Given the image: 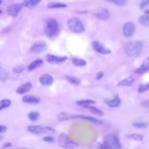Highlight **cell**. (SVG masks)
<instances>
[{
	"mask_svg": "<svg viewBox=\"0 0 149 149\" xmlns=\"http://www.w3.org/2000/svg\"><path fill=\"white\" fill-rule=\"evenodd\" d=\"M44 32L49 38L56 36L59 32V24L58 21L53 18L47 19L44 24Z\"/></svg>",
	"mask_w": 149,
	"mask_h": 149,
	"instance_id": "6da1fadb",
	"label": "cell"
},
{
	"mask_svg": "<svg viewBox=\"0 0 149 149\" xmlns=\"http://www.w3.org/2000/svg\"><path fill=\"white\" fill-rule=\"evenodd\" d=\"M143 42L141 41H132L127 42L125 47L127 55L130 57L139 56L143 49Z\"/></svg>",
	"mask_w": 149,
	"mask_h": 149,
	"instance_id": "7a4b0ae2",
	"label": "cell"
},
{
	"mask_svg": "<svg viewBox=\"0 0 149 149\" xmlns=\"http://www.w3.org/2000/svg\"><path fill=\"white\" fill-rule=\"evenodd\" d=\"M67 26L70 30L75 33H81L85 28L81 21L77 17H72L67 21Z\"/></svg>",
	"mask_w": 149,
	"mask_h": 149,
	"instance_id": "3957f363",
	"label": "cell"
},
{
	"mask_svg": "<svg viewBox=\"0 0 149 149\" xmlns=\"http://www.w3.org/2000/svg\"><path fill=\"white\" fill-rule=\"evenodd\" d=\"M58 143L60 147L66 148H76L79 145L73 142L65 133H61L58 137Z\"/></svg>",
	"mask_w": 149,
	"mask_h": 149,
	"instance_id": "277c9868",
	"label": "cell"
},
{
	"mask_svg": "<svg viewBox=\"0 0 149 149\" xmlns=\"http://www.w3.org/2000/svg\"><path fill=\"white\" fill-rule=\"evenodd\" d=\"M29 132L37 134H52L55 133V130L54 128L49 126H42L41 125H35V126H30L27 127Z\"/></svg>",
	"mask_w": 149,
	"mask_h": 149,
	"instance_id": "5b68a950",
	"label": "cell"
},
{
	"mask_svg": "<svg viewBox=\"0 0 149 149\" xmlns=\"http://www.w3.org/2000/svg\"><path fill=\"white\" fill-rule=\"evenodd\" d=\"M104 143L109 145L112 148H120L121 143L118 137L113 134H108L104 137Z\"/></svg>",
	"mask_w": 149,
	"mask_h": 149,
	"instance_id": "8992f818",
	"label": "cell"
},
{
	"mask_svg": "<svg viewBox=\"0 0 149 149\" xmlns=\"http://www.w3.org/2000/svg\"><path fill=\"white\" fill-rule=\"evenodd\" d=\"M47 48V44L43 41L34 42L30 47L29 52L30 53H40L44 51Z\"/></svg>",
	"mask_w": 149,
	"mask_h": 149,
	"instance_id": "52a82bcc",
	"label": "cell"
},
{
	"mask_svg": "<svg viewBox=\"0 0 149 149\" xmlns=\"http://www.w3.org/2000/svg\"><path fill=\"white\" fill-rule=\"evenodd\" d=\"M93 49L101 54L106 55L111 53V50L105 47L101 42L97 40H94L91 43Z\"/></svg>",
	"mask_w": 149,
	"mask_h": 149,
	"instance_id": "ba28073f",
	"label": "cell"
},
{
	"mask_svg": "<svg viewBox=\"0 0 149 149\" xmlns=\"http://www.w3.org/2000/svg\"><path fill=\"white\" fill-rule=\"evenodd\" d=\"M135 25L133 22H126L123 27V34L126 37H131L135 32Z\"/></svg>",
	"mask_w": 149,
	"mask_h": 149,
	"instance_id": "9c48e42d",
	"label": "cell"
},
{
	"mask_svg": "<svg viewBox=\"0 0 149 149\" xmlns=\"http://www.w3.org/2000/svg\"><path fill=\"white\" fill-rule=\"evenodd\" d=\"M93 15L98 19L106 20L109 19L110 13L109 11L105 8H98L93 11Z\"/></svg>",
	"mask_w": 149,
	"mask_h": 149,
	"instance_id": "30bf717a",
	"label": "cell"
},
{
	"mask_svg": "<svg viewBox=\"0 0 149 149\" xmlns=\"http://www.w3.org/2000/svg\"><path fill=\"white\" fill-rule=\"evenodd\" d=\"M23 6L22 4L19 3H13L10 5L7 8L8 14L12 17H16L19 13L20 12L22 7Z\"/></svg>",
	"mask_w": 149,
	"mask_h": 149,
	"instance_id": "8fae6325",
	"label": "cell"
},
{
	"mask_svg": "<svg viewBox=\"0 0 149 149\" xmlns=\"http://www.w3.org/2000/svg\"><path fill=\"white\" fill-rule=\"evenodd\" d=\"M45 59L48 63H62L66 61L68 59V57L66 56H58L52 54H48L46 56Z\"/></svg>",
	"mask_w": 149,
	"mask_h": 149,
	"instance_id": "7c38bea8",
	"label": "cell"
},
{
	"mask_svg": "<svg viewBox=\"0 0 149 149\" xmlns=\"http://www.w3.org/2000/svg\"><path fill=\"white\" fill-rule=\"evenodd\" d=\"M39 81L42 86H49L53 83L54 78L49 74H43L39 77Z\"/></svg>",
	"mask_w": 149,
	"mask_h": 149,
	"instance_id": "4fadbf2b",
	"label": "cell"
},
{
	"mask_svg": "<svg viewBox=\"0 0 149 149\" xmlns=\"http://www.w3.org/2000/svg\"><path fill=\"white\" fill-rule=\"evenodd\" d=\"M149 70V56L146 58L141 66L135 70V73L137 74H143Z\"/></svg>",
	"mask_w": 149,
	"mask_h": 149,
	"instance_id": "5bb4252c",
	"label": "cell"
},
{
	"mask_svg": "<svg viewBox=\"0 0 149 149\" xmlns=\"http://www.w3.org/2000/svg\"><path fill=\"white\" fill-rule=\"evenodd\" d=\"M22 101L24 103L37 104L40 102V98L31 95H25L22 98Z\"/></svg>",
	"mask_w": 149,
	"mask_h": 149,
	"instance_id": "9a60e30c",
	"label": "cell"
},
{
	"mask_svg": "<svg viewBox=\"0 0 149 149\" xmlns=\"http://www.w3.org/2000/svg\"><path fill=\"white\" fill-rule=\"evenodd\" d=\"M81 115H74V114H71V113L63 112L59 113L58 118L59 120L62 121V120H69V119H72L75 118H80Z\"/></svg>",
	"mask_w": 149,
	"mask_h": 149,
	"instance_id": "2e32d148",
	"label": "cell"
},
{
	"mask_svg": "<svg viewBox=\"0 0 149 149\" xmlns=\"http://www.w3.org/2000/svg\"><path fill=\"white\" fill-rule=\"evenodd\" d=\"M32 87V84L30 81L26 82L22 84H21L19 87H17L16 91L17 94H23L27 91H29Z\"/></svg>",
	"mask_w": 149,
	"mask_h": 149,
	"instance_id": "e0dca14e",
	"label": "cell"
},
{
	"mask_svg": "<svg viewBox=\"0 0 149 149\" xmlns=\"http://www.w3.org/2000/svg\"><path fill=\"white\" fill-rule=\"evenodd\" d=\"M43 63V61L41 59H37L31 62L27 67V69L29 72L33 71L36 68H38Z\"/></svg>",
	"mask_w": 149,
	"mask_h": 149,
	"instance_id": "ac0fdd59",
	"label": "cell"
},
{
	"mask_svg": "<svg viewBox=\"0 0 149 149\" xmlns=\"http://www.w3.org/2000/svg\"><path fill=\"white\" fill-rule=\"evenodd\" d=\"M120 104V100L118 95H115L114 98L112 100H108L106 102V104L111 108L118 107Z\"/></svg>",
	"mask_w": 149,
	"mask_h": 149,
	"instance_id": "d6986e66",
	"label": "cell"
},
{
	"mask_svg": "<svg viewBox=\"0 0 149 149\" xmlns=\"http://www.w3.org/2000/svg\"><path fill=\"white\" fill-rule=\"evenodd\" d=\"M41 0H26L22 3V5L26 8H33L37 6Z\"/></svg>",
	"mask_w": 149,
	"mask_h": 149,
	"instance_id": "ffe728a7",
	"label": "cell"
},
{
	"mask_svg": "<svg viewBox=\"0 0 149 149\" xmlns=\"http://www.w3.org/2000/svg\"><path fill=\"white\" fill-rule=\"evenodd\" d=\"M134 81V78L132 76H129L125 78L118 82V86H130Z\"/></svg>",
	"mask_w": 149,
	"mask_h": 149,
	"instance_id": "44dd1931",
	"label": "cell"
},
{
	"mask_svg": "<svg viewBox=\"0 0 149 149\" xmlns=\"http://www.w3.org/2000/svg\"><path fill=\"white\" fill-rule=\"evenodd\" d=\"M84 108L88 109L91 113L98 115V116H102L104 115V112L102 111H101V109L95 107H93L91 106L90 105H84L83 106Z\"/></svg>",
	"mask_w": 149,
	"mask_h": 149,
	"instance_id": "7402d4cb",
	"label": "cell"
},
{
	"mask_svg": "<svg viewBox=\"0 0 149 149\" xmlns=\"http://www.w3.org/2000/svg\"><path fill=\"white\" fill-rule=\"evenodd\" d=\"M81 119H85V120H87L92 123H94L95 124H97V125H102V122L95 118H94V117H92V116H85V115H81V117H80Z\"/></svg>",
	"mask_w": 149,
	"mask_h": 149,
	"instance_id": "603a6c76",
	"label": "cell"
},
{
	"mask_svg": "<svg viewBox=\"0 0 149 149\" xmlns=\"http://www.w3.org/2000/svg\"><path fill=\"white\" fill-rule=\"evenodd\" d=\"M72 62L73 64L76 66H84L87 64V62L85 60L79 58H72Z\"/></svg>",
	"mask_w": 149,
	"mask_h": 149,
	"instance_id": "cb8c5ba5",
	"label": "cell"
},
{
	"mask_svg": "<svg viewBox=\"0 0 149 149\" xmlns=\"http://www.w3.org/2000/svg\"><path fill=\"white\" fill-rule=\"evenodd\" d=\"M65 77L66 80L72 84L79 85L81 83V80L78 77L70 76V75H66L65 76Z\"/></svg>",
	"mask_w": 149,
	"mask_h": 149,
	"instance_id": "d4e9b609",
	"label": "cell"
},
{
	"mask_svg": "<svg viewBox=\"0 0 149 149\" xmlns=\"http://www.w3.org/2000/svg\"><path fill=\"white\" fill-rule=\"evenodd\" d=\"M66 7H67L66 4L63 3L61 2H52L48 5V8L55 9V8H63Z\"/></svg>",
	"mask_w": 149,
	"mask_h": 149,
	"instance_id": "484cf974",
	"label": "cell"
},
{
	"mask_svg": "<svg viewBox=\"0 0 149 149\" xmlns=\"http://www.w3.org/2000/svg\"><path fill=\"white\" fill-rule=\"evenodd\" d=\"M139 23L144 26H149V16L142 15L139 18Z\"/></svg>",
	"mask_w": 149,
	"mask_h": 149,
	"instance_id": "4316f807",
	"label": "cell"
},
{
	"mask_svg": "<svg viewBox=\"0 0 149 149\" xmlns=\"http://www.w3.org/2000/svg\"><path fill=\"white\" fill-rule=\"evenodd\" d=\"M96 101L93 100H77L76 101V104L80 106H84L87 105H90L93 104H95Z\"/></svg>",
	"mask_w": 149,
	"mask_h": 149,
	"instance_id": "83f0119b",
	"label": "cell"
},
{
	"mask_svg": "<svg viewBox=\"0 0 149 149\" xmlns=\"http://www.w3.org/2000/svg\"><path fill=\"white\" fill-rule=\"evenodd\" d=\"M11 104V100L9 99L2 100L0 102V110L9 107Z\"/></svg>",
	"mask_w": 149,
	"mask_h": 149,
	"instance_id": "f1b7e54d",
	"label": "cell"
},
{
	"mask_svg": "<svg viewBox=\"0 0 149 149\" xmlns=\"http://www.w3.org/2000/svg\"><path fill=\"white\" fill-rule=\"evenodd\" d=\"M40 116V114L37 111H31L28 114V117L31 121L37 120Z\"/></svg>",
	"mask_w": 149,
	"mask_h": 149,
	"instance_id": "f546056e",
	"label": "cell"
},
{
	"mask_svg": "<svg viewBox=\"0 0 149 149\" xmlns=\"http://www.w3.org/2000/svg\"><path fill=\"white\" fill-rule=\"evenodd\" d=\"M0 77L2 81H5L8 77V74L6 70L2 66L0 67Z\"/></svg>",
	"mask_w": 149,
	"mask_h": 149,
	"instance_id": "4dcf8cb0",
	"label": "cell"
},
{
	"mask_svg": "<svg viewBox=\"0 0 149 149\" xmlns=\"http://www.w3.org/2000/svg\"><path fill=\"white\" fill-rule=\"evenodd\" d=\"M132 125L137 128H146L148 125V123H146V122H134L133 123H132Z\"/></svg>",
	"mask_w": 149,
	"mask_h": 149,
	"instance_id": "1f68e13d",
	"label": "cell"
},
{
	"mask_svg": "<svg viewBox=\"0 0 149 149\" xmlns=\"http://www.w3.org/2000/svg\"><path fill=\"white\" fill-rule=\"evenodd\" d=\"M26 69V66L24 65H20L15 66L13 68L12 72L16 73H21L24 71V70Z\"/></svg>",
	"mask_w": 149,
	"mask_h": 149,
	"instance_id": "d6a6232c",
	"label": "cell"
},
{
	"mask_svg": "<svg viewBox=\"0 0 149 149\" xmlns=\"http://www.w3.org/2000/svg\"><path fill=\"white\" fill-rule=\"evenodd\" d=\"M128 137L133 139L135 140H137V141H141L143 139V135L141 134H137V133H133V134H130L128 135Z\"/></svg>",
	"mask_w": 149,
	"mask_h": 149,
	"instance_id": "836d02e7",
	"label": "cell"
},
{
	"mask_svg": "<svg viewBox=\"0 0 149 149\" xmlns=\"http://www.w3.org/2000/svg\"><path fill=\"white\" fill-rule=\"evenodd\" d=\"M148 90H149V83L145 84H140L138 88V92L141 93Z\"/></svg>",
	"mask_w": 149,
	"mask_h": 149,
	"instance_id": "e575fe53",
	"label": "cell"
},
{
	"mask_svg": "<svg viewBox=\"0 0 149 149\" xmlns=\"http://www.w3.org/2000/svg\"><path fill=\"white\" fill-rule=\"evenodd\" d=\"M112 2L117 6H123L127 3V0H113Z\"/></svg>",
	"mask_w": 149,
	"mask_h": 149,
	"instance_id": "d590c367",
	"label": "cell"
},
{
	"mask_svg": "<svg viewBox=\"0 0 149 149\" xmlns=\"http://www.w3.org/2000/svg\"><path fill=\"white\" fill-rule=\"evenodd\" d=\"M147 6H149V0H142L139 5L140 9H144Z\"/></svg>",
	"mask_w": 149,
	"mask_h": 149,
	"instance_id": "8d00e7d4",
	"label": "cell"
},
{
	"mask_svg": "<svg viewBox=\"0 0 149 149\" xmlns=\"http://www.w3.org/2000/svg\"><path fill=\"white\" fill-rule=\"evenodd\" d=\"M43 141H46V142H51V141H54V138L51 136H45L43 137L42 139Z\"/></svg>",
	"mask_w": 149,
	"mask_h": 149,
	"instance_id": "74e56055",
	"label": "cell"
},
{
	"mask_svg": "<svg viewBox=\"0 0 149 149\" xmlns=\"http://www.w3.org/2000/svg\"><path fill=\"white\" fill-rule=\"evenodd\" d=\"M1 129H0V134H2L3 133H4L5 132H6V130H7V127L5 126H3L2 125H1L0 126Z\"/></svg>",
	"mask_w": 149,
	"mask_h": 149,
	"instance_id": "f35d334b",
	"label": "cell"
},
{
	"mask_svg": "<svg viewBox=\"0 0 149 149\" xmlns=\"http://www.w3.org/2000/svg\"><path fill=\"white\" fill-rule=\"evenodd\" d=\"M103 76H104V73L102 72H100L97 73L95 78L97 80H100Z\"/></svg>",
	"mask_w": 149,
	"mask_h": 149,
	"instance_id": "ab89813d",
	"label": "cell"
},
{
	"mask_svg": "<svg viewBox=\"0 0 149 149\" xmlns=\"http://www.w3.org/2000/svg\"><path fill=\"white\" fill-rule=\"evenodd\" d=\"M100 148H112L109 145L105 143H104L103 144H101V146H100Z\"/></svg>",
	"mask_w": 149,
	"mask_h": 149,
	"instance_id": "60d3db41",
	"label": "cell"
},
{
	"mask_svg": "<svg viewBox=\"0 0 149 149\" xmlns=\"http://www.w3.org/2000/svg\"><path fill=\"white\" fill-rule=\"evenodd\" d=\"M11 146H12V143H9V142H8V143H5V144L2 146V147H3V148H6V147H10Z\"/></svg>",
	"mask_w": 149,
	"mask_h": 149,
	"instance_id": "b9f144b4",
	"label": "cell"
},
{
	"mask_svg": "<svg viewBox=\"0 0 149 149\" xmlns=\"http://www.w3.org/2000/svg\"><path fill=\"white\" fill-rule=\"evenodd\" d=\"M145 13L147 14V15H149V9L146 10V11H145Z\"/></svg>",
	"mask_w": 149,
	"mask_h": 149,
	"instance_id": "7bdbcfd3",
	"label": "cell"
},
{
	"mask_svg": "<svg viewBox=\"0 0 149 149\" xmlns=\"http://www.w3.org/2000/svg\"><path fill=\"white\" fill-rule=\"evenodd\" d=\"M105 1H109V2H112V1H113V0H105Z\"/></svg>",
	"mask_w": 149,
	"mask_h": 149,
	"instance_id": "ee69618b",
	"label": "cell"
}]
</instances>
